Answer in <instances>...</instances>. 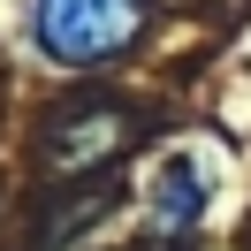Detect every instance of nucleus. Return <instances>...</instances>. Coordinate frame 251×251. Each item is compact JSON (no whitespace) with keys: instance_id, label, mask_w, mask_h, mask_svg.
<instances>
[{"instance_id":"nucleus-1","label":"nucleus","mask_w":251,"mask_h":251,"mask_svg":"<svg viewBox=\"0 0 251 251\" xmlns=\"http://www.w3.org/2000/svg\"><path fill=\"white\" fill-rule=\"evenodd\" d=\"M152 0H31V38L53 61L84 69V61H114L145 38Z\"/></svg>"},{"instance_id":"nucleus-2","label":"nucleus","mask_w":251,"mask_h":251,"mask_svg":"<svg viewBox=\"0 0 251 251\" xmlns=\"http://www.w3.org/2000/svg\"><path fill=\"white\" fill-rule=\"evenodd\" d=\"M129 145V129H122V114L114 107H84V114H69L61 129H53V145H46V160L61 175H76V168H92V160H114Z\"/></svg>"},{"instance_id":"nucleus-3","label":"nucleus","mask_w":251,"mask_h":251,"mask_svg":"<svg viewBox=\"0 0 251 251\" xmlns=\"http://www.w3.org/2000/svg\"><path fill=\"white\" fill-rule=\"evenodd\" d=\"M198 213H205V168H198L190 152H175L168 168L152 175V221H160L168 236H183Z\"/></svg>"}]
</instances>
